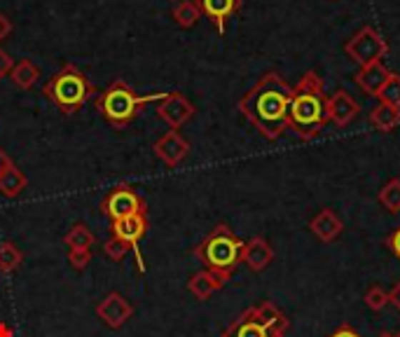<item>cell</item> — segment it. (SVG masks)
<instances>
[{
	"mask_svg": "<svg viewBox=\"0 0 400 337\" xmlns=\"http://www.w3.org/2000/svg\"><path fill=\"white\" fill-rule=\"evenodd\" d=\"M293 89L279 73H265L239 99V111L246 115L255 129L269 141H276L288 129V111H291Z\"/></svg>",
	"mask_w": 400,
	"mask_h": 337,
	"instance_id": "1",
	"label": "cell"
},
{
	"mask_svg": "<svg viewBox=\"0 0 400 337\" xmlns=\"http://www.w3.org/2000/svg\"><path fill=\"white\" fill-rule=\"evenodd\" d=\"M328 124L326 117V96H323V80L316 71H307L300 82L293 87L291 111H288V126L300 139H316L319 131Z\"/></svg>",
	"mask_w": 400,
	"mask_h": 337,
	"instance_id": "2",
	"label": "cell"
},
{
	"mask_svg": "<svg viewBox=\"0 0 400 337\" xmlns=\"http://www.w3.org/2000/svg\"><path fill=\"white\" fill-rule=\"evenodd\" d=\"M241 251H244V241L236 237L225 223H218L214 227V232L206 234L201 243H197L194 258H197L209 272H214L220 279L229 281V276H232L236 265L241 263Z\"/></svg>",
	"mask_w": 400,
	"mask_h": 337,
	"instance_id": "3",
	"label": "cell"
},
{
	"mask_svg": "<svg viewBox=\"0 0 400 337\" xmlns=\"http://www.w3.org/2000/svg\"><path fill=\"white\" fill-rule=\"evenodd\" d=\"M164 94L166 91H155V94L141 96L124 80H115L94 99V106L99 108V113L104 115L108 124H113L115 129H124V126H129L139 117L143 106L152 104V101H161Z\"/></svg>",
	"mask_w": 400,
	"mask_h": 337,
	"instance_id": "4",
	"label": "cell"
},
{
	"mask_svg": "<svg viewBox=\"0 0 400 337\" xmlns=\"http://www.w3.org/2000/svg\"><path fill=\"white\" fill-rule=\"evenodd\" d=\"M42 94L52 101L64 115H75L84 104H87V99L96 94V89H94V84L78 66L64 64L61 69L45 82Z\"/></svg>",
	"mask_w": 400,
	"mask_h": 337,
	"instance_id": "5",
	"label": "cell"
},
{
	"mask_svg": "<svg viewBox=\"0 0 400 337\" xmlns=\"http://www.w3.org/2000/svg\"><path fill=\"white\" fill-rule=\"evenodd\" d=\"M344 52L363 69V66L381 61V59L389 54V42L372 26H363L359 33H354V36L349 38V42L344 45Z\"/></svg>",
	"mask_w": 400,
	"mask_h": 337,
	"instance_id": "6",
	"label": "cell"
},
{
	"mask_svg": "<svg viewBox=\"0 0 400 337\" xmlns=\"http://www.w3.org/2000/svg\"><path fill=\"white\" fill-rule=\"evenodd\" d=\"M101 213H104L110 223L122 221L136 213H148L146 199L136 192L131 185H117L115 190H110L101 201Z\"/></svg>",
	"mask_w": 400,
	"mask_h": 337,
	"instance_id": "7",
	"label": "cell"
},
{
	"mask_svg": "<svg viewBox=\"0 0 400 337\" xmlns=\"http://www.w3.org/2000/svg\"><path fill=\"white\" fill-rule=\"evenodd\" d=\"M148 232V218L146 213H136L129 218H122V221H115L110 223V237L120 239L124 243H129L131 251H134V260H136V267H139L141 274H146V263H143V256L139 251V241L146 237Z\"/></svg>",
	"mask_w": 400,
	"mask_h": 337,
	"instance_id": "8",
	"label": "cell"
},
{
	"mask_svg": "<svg viewBox=\"0 0 400 337\" xmlns=\"http://www.w3.org/2000/svg\"><path fill=\"white\" fill-rule=\"evenodd\" d=\"M157 117L161 122H166L171 129H181L185 122H190L194 117V106L192 101H187L181 91H166L164 99L157 101Z\"/></svg>",
	"mask_w": 400,
	"mask_h": 337,
	"instance_id": "9",
	"label": "cell"
},
{
	"mask_svg": "<svg viewBox=\"0 0 400 337\" xmlns=\"http://www.w3.org/2000/svg\"><path fill=\"white\" fill-rule=\"evenodd\" d=\"M96 316L108 328L117 331V328H122L134 316V305L124 298L122 293H108L106 298L96 305Z\"/></svg>",
	"mask_w": 400,
	"mask_h": 337,
	"instance_id": "10",
	"label": "cell"
},
{
	"mask_svg": "<svg viewBox=\"0 0 400 337\" xmlns=\"http://www.w3.org/2000/svg\"><path fill=\"white\" fill-rule=\"evenodd\" d=\"M152 150H155V155L166 166H178L187 155H190V143H187L176 129H171V131L161 134L155 141V146H152Z\"/></svg>",
	"mask_w": 400,
	"mask_h": 337,
	"instance_id": "11",
	"label": "cell"
},
{
	"mask_svg": "<svg viewBox=\"0 0 400 337\" xmlns=\"http://www.w3.org/2000/svg\"><path fill=\"white\" fill-rule=\"evenodd\" d=\"M359 113H361V106L344 89H337L326 99V117L337 126H346L349 122H354Z\"/></svg>",
	"mask_w": 400,
	"mask_h": 337,
	"instance_id": "12",
	"label": "cell"
},
{
	"mask_svg": "<svg viewBox=\"0 0 400 337\" xmlns=\"http://www.w3.org/2000/svg\"><path fill=\"white\" fill-rule=\"evenodd\" d=\"M274 260V248L265 237H253L249 241H244L241 251V263L251 269V272H262L267 269Z\"/></svg>",
	"mask_w": 400,
	"mask_h": 337,
	"instance_id": "13",
	"label": "cell"
},
{
	"mask_svg": "<svg viewBox=\"0 0 400 337\" xmlns=\"http://www.w3.org/2000/svg\"><path fill=\"white\" fill-rule=\"evenodd\" d=\"M201 14L218 29V33H225V24L236 10L241 7V0H197Z\"/></svg>",
	"mask_w": 400,
	"mask_h": 337,
	"instance_id": "14",
	"label": "cell"
},
{
	"mask_svg": "<svg viewBox=\"0 0 400 337\" xmlns=\"http://www.w3.org/2000/svg\"><path fill=\"white\" fill-rule=\"evenodd\" d=\"M389 78H391V71L381 61H377V64L363 66V69L356 73V84H359L365 94H370V96L377 99V94L381 91V87L386 84Z\"/></svg>",
	"mask_w": 400,
	"mask_h": 337,
	"instance_id": "15",
	"label": "cell"
},
{
	"mask_svg": "<svg viewBox=\"0 0 400 337\" xmlns=\"http://www.w3.org/2000/svg\"><path fill=\"white\" fill-rule=\"evenodd\" d=\"M342 221L335 216V211H330V208H323L319 211L316 216H314V221L309 223V230L316 234V237L323 241V243H330V241H335L339 234H342Z\"/></svg>",
	"mask_w": 400,
	"mask_h": 337,
	"instance_id": "16",
	"label": "cell"
},
{
	"mask_svg": "<svg viewBox=\"0 0 400 337\" xmlns=\"http://www.w3.org/2000/svg\"><path fill=\"white\" fill-rule=\"evenodd\" d=\"M223 337H267V328L258 321L255 307H251L227 328V331L223 333Z\"/></svg>",
	"mask_w": 400,
	"mask_h": 337,
	"instance_id": "17",
	"label": "cell"
},
{
	"mask_svg": "<svg viewBox=\"0 0 400 337\" xmlns=\"http://www.w3.org/2000/svg\"><path fill=\"white\" fill-rule=\"evenodd\" d=\"M225 286V279H220L218 274L209 272V269H201V272L192 274L190 281H187V291H190L197 300H209L216 291H220Z\"/></svg>",
	"mask_w": 400,
	"mask_h": 337,
	"instance_id": "18",
	"label": "cell"
},
{
	"mask_svg": "<svg viewBox=\"0 0 400 337\" xmlns=\"http://www.w3.org/2000/svg\"><path fill=\"white\" fill-rule=\"evenodd\" d=\"M26 188H29V178L19 166L12 164L10 168H5V171L0 173V195L3 197L16 199Z\"/></svg>",
	"mask_w": 400,
	"mask_h": 337,
	"instance_id": "19",
	"label": "cell"
},
{
	"mask_svg": "<svg viewBox=\"0 0 400 337\" xmlns=\"http://www.w3.org/2000/svg\"><path fill=\"white\" fill-rule=\"evenodd\" d=\"M38 78H40V69L31 61V59L16 61L12 73H10V80L14 82V87H19V89H31L33 84L38 82Z\"/></svg>",
	"mask_w": 400,
	"mask_h": 337,
	"instance_id": "20",
	"label": "cell"
},
{
	"mask_svg": "<svg viewBox=\"0 0 400 337\" xmlns=\"http://www.w3.org/2000/svg\"><path fill=\"white\" fill-rule=\"evenodd\" d=\"M370 122L377 126L379 131H394L400 124V108L379 104L370 111Z\"/></svg>",
	"mask_w": 400,
	"mask_h": 337,
	"instance_id": "21",
	"label": "cell"
},
{
	"mask_svg": "<svg viewBox=\"0 0 400 337\" xmlns=\"http://www.w3.org/2000/svg\"><path fill=\"white\" fill-rule=\"evenodd\" d=\"M64 243L68 246V251H78V248H87L91 251V246L96 243V237L84 223H75L71 230L64 234Z\"/></svg>",
	"mask_w": 400,
	"mask_h": 337,
	"instance_id": "22",
	"label": "cell"
},
{
	"mask_svg": "<svg viewBox=\"0 0 400 337\" xmlns=\"http://www.w3.org/2000/svg\"><path fill=\"white\" fill-rule=\"evenodd\" d=\"M171 16L181 29H192L194 24L201 19V10L194 0H181V3L174 7Z\"/></svg>",
	"mask_w": 400,
	"mask_h": 337,
	"instance_id": "23",
	"label": "cell"
},
{
	"mask_svg": "<svg viewBox=\"0 0 400 337\" xmlns=\"http://www.w3.org/2000/svg\"><path fill=\"white\" fill-rule=\"evenodd\" d=\"M24 263V253L14 246L12 241L0 243V274H12L21 267Z\"/></svg>",
	"mask_w": 400,
	"mask_h": 337,
	"instance_id": "24",
	"label": "cell"
},
{
	"mask_svg": "<svg viewBox=\"0 0 400 337\" xmlns=\"http://www.w3.org/2000/svg\"><path fill=\"white\" fill-rule=\"evenodd\" d=\"M379 204L384 206L389 213H398L400 211V181L391 178L384 188L379 190Z\"/></svg>",
	"mask_w": 400,
	"mask_h": 337,
	"instance_id": "25",
	"label": "cell"
},
{
	"mask_svg": "<svg viewBox=\"0 0 400 337\" xmlns=\"http://www.w3.org/2000/svg\"><path fill=\"white\" fill-rule=\"evenodd\" d=\"M377 99H379V104L400 108V75L398 73H391V78L386 80L384 87H381Z\"/></svg>",
	"mask_w": 400,
	"mask_h": 337,
	"instance_id": "26",
	"label": "cell"
},
{
	"mask_svg": "<svg viewBox=\"0 0 400 337\" xmlns=\"http://www.w3.org/2000/svg\"><path fill=\"white\" fill-rule=\"evenodd\" d=\"M129 251H131L129 243H124V241L115 239V237H110V239L104 243V253H106V258H110V260H113V263H120V260H122Z\"/></svg>",
	"mask_w": 400,
	"mask_h": 337,
	"instance_id": "27",
	"label": "cell"
},
{
	"mask_svg": "<svg viewBox=\"0 0 400 337\" xmlns=\"http://www.w3.org/2000/svg\"><path fill=\"white\" fill-rule=\"evenodd\" d=\"M365 305H368L372 311H381L389 305V293L379 286H372V288L365 293Z\"/></svg>",
	"mask_w": 400,
	"mask_h": 337,
	"instance_id": "28",
	"label": "cell"
},
{
	"mask_svg": "<svg viewBox=\"0 0 400 337\" xmlns=\"http://www.w3.org/2000/svg\"><path fill=\"white\" fill-rule=\"evenodd\" d=\"M255 314H258V321L267 328V326H271L281 316V309L276 305H271L269 300H265V302H260V305L255 307Z\"/></svg>",
	"mask_w": 400,
	"mask_h": 337,
	"instance_id": "29",
	"label": "cell"
},
{
	"mask_svg": "<svg viewBox=\"0 0 400 337\" xmlns=\"http://www.w3.org/2000/svg\"><path fill=\"white\" fill-rule=\"evenodd\" d=\"M68 263H71L75 272H82V269H87V265L91 263V251H87V248L68 251Z\"/></svg>",
	"mask_w": 400,
	"mask_h": 337,
	"instance_id": "30",
	"label": "cell"
},
{
	"mask_svg": "<svg viewBox=\"0 0 400 337\" xmlns=\"http://www.w3.org/2000/svg\"><path fill=\"white\" fill-rule=\"evenodd\" d=\"M288 328H291V321L286 318V314H281L271 326H267V337H286Z\"/></svg>",
	"mask_w": 400,
	"mask_h": 337,
	"instance_id": "31",
	"label": "cell"
},
{
	"mask_svg": "<svg viewBox=\"0 0 400 337\" xmlns=\"http://www.w3.org/2000/svg\"><path fill=\"white\" fill-rule=\"evenodd\" d=\"M14 69V61L12 56L5 52V49H0V80L3 78H10V73Z\"/></svg>",
	"mask_w": 400,
	"mask_h": 337,
	"instance_id": "32",
	"label": "cell"
},
{
	"mask_svg": "<svg viewBox=\"0 0 400 337\" xmlns=\"http://www.w3.org/2000/svg\"><path fill=\"white\" fill-rule=\"evenodd\" d=\"M386 246H389V251L394 253V256L400 260V227L396 232H391L389 234V239H386Z\"/></svg>",
	"mask_w": 400,
	"mask_h": 337,
	"instance_id": "33",
	"label": "cell"
},
{
	"mask_svg": "<svg viewBox=\"0 0 400 337\" xmlns=\"http://www.w3.org/2000/svg\"><path fill=\"white\" fill-rule=\"evenodd\" d=\"M12 31H14V26H12L10 16H7V14H0V40L10 38V33H12Z\"/></svg>",
	"mask_w": 400,
	"mask_h": 337,
	"instance_id": "34",
	"label": "cell"
},
{
	"mask_svg": "<svg viewBox=\"0 0 400 337\" xmlns=\"http://www.w3.org/2000/svg\"><path fill=\"white\" fill-rule=\"evenodd\" d=\"M330 337H361V333L351 326H339L335 333H330Z\"/></svg>",
	"mask_w": 400,
	"mask_h": 337,
	"instance_id": "35",
	"label": "cell"
},
{
	"mask_svg": "<svg viewBox=\"0 0 400 337\" xmlns=\"http://www.w3.org/2000/svg\"><path fill=\"white\" fill-rule=\"evenodd\" d=\"M389 302L400 311V281L394 286V288H391V293H389Z\"/></svg>",
	"mask_w": 400,
	"mask_h": 337,
	"instance_id": "36",
	"label": "cell"
},
{
	"mask_svg": "<svg viewBox=\"0 0 400 337\" xmlns=\"http://www.w3.org/2000/svg\"><path fill=\"white\" fill-rule=\"evenodd\" d=\"M12 164H14V162H12V157H10V155H7V153H5V150H3V148H0V173H3V171H5V168H10Z\"/></svg>",
	"mask_w": 400,
	"mask_h": 337,
	"instance_id": "37",
	"label": "cell"
},
{
	"mask_svg": "<svg viewBox=\"0 0 400 337\" xmlns=\"http://www.w3.org/2000/svg\"><path fill=\"white\" fill-rule=\"evenodd\" d=\"M0 337H14V333H12V328L7 326L5 321H0Z\"/></svg>",
	"mask_w": 400,
	"mask_h": 337,
	"instance_id": "38",
	"label": "cell"
},
{
	"mask_svg": "<svg viewBox=\"0 0 400 337\" xmlns=\"http://www.w3.org/2000/svg\"><path fill=\"white\" fill-rule=\"evenodd\" d=\"M379 337H394V335H391V333H381Z\"/></svg>",
	"mask_w": 400,
	"mask_h": 337,
	"instance_id": "39",
	"label": "cell"
},
{
	"mask_svg": "<svg viewBox=\"0 0 400 337\" xmlns=\"http://www.w3.org/2000/svg\"><path fill=\"white\" fill-rule=\"evenodd\" d=\"M394 337H400V333H398V335H394Z\"/></svg>",
	"mask_w": 400,
	"mask_h": 337,
	"instance_id": "40",
	"label": "cell"
}]
</instances>
